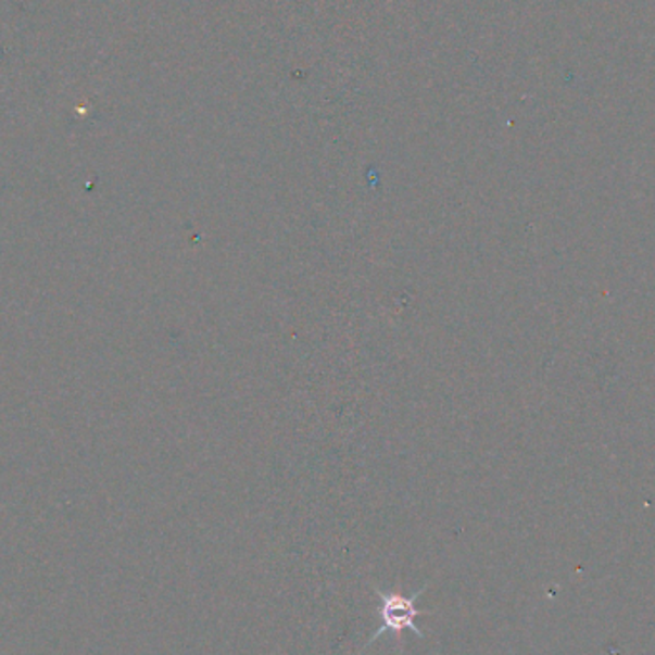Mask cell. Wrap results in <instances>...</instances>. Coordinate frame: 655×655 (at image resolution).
<instances>
[{
  "label": "cell",
  "instance_id": "obj_1",
  "mask_svg": "<svg viewBox=\"0 0 655 655\" xmlns=\"http://www.w3.org/2000/svg\"><path fill=\"white\" fill-rule=\"evenodd\" d=\"M428 587L429 584L421 587L420 591L414 592L413 596H405L399 589L389 592L376 589V594L380 596L381 602V627L368 639L366 647L373 646L374 642L380 639L381 634H386V632L395 637L396 646L399 647H403V634H405V631H413L416 637L424 639L426 634H424L420 627H416L414 619L418 615L431 614V612H421V609L416 607V602H418L424 592L428 591Z\"/></svg>",
  "mask_w": 655,
  "mask_h": 655
}]
</instances>
